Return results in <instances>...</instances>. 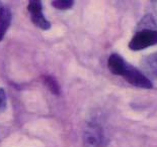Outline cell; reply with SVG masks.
Returning a JSON list of instances; mask_svg holds the SVG:
<instances>
[{
    "label": "cell",
    "mask_w": 157,
    "mask_h": 147,
    "mask_svg": "<svg viewBox=\"0 0 157 147\" xmlns=\"http://www.w3.org/2000/svg\"><path fill=\"white\" fill-rule=\"evenodd\" d=\"M109 72L116 76H121L131 85L142 89H152V82L135 66L130 65L118 53H113L108 59Z\"/></svg>",
    "instance_id": "6da1fadb"
},
{
    "label": "cell",
    "mask_w": 157,
    "mask_h": 147,
    "mask_svg": "<svg viewBox=\"0 0 157 147\" xmlns=\"http://www.w3.org/2000/svg\"><path fill=\"white\" fill-rule=\"evenodd\" d=\"M83 147H105L108 140L101 124L92 121L86 125L83 132Z\"/></svg>",
    "instance_id": "7a4b0ae2"
},
{
    "label": "cell",
    "mask_w": 157,
    "mask_h": 147,
    "mask_svg": "<svg viewBox=\"0 0 157 147\" xmlns=\"http://www.w3.org/2000/svg\"><path fill=\"white\" fill-rule=\"evenodd\" d=\"M155 45H157V29L148 27L139 29L133 35L129 48L132 51H142Z\"/></svg>",
    "instance_id": "3957f363"
},
{
    "label": "cell",
    "mask_w": 157,
    "mask_h": 147,
    "mask_svg": "<svg viewBox=\"0 0 157 147\" xmlns=\"http://www.w3.org/2000/svg\"><path fill=\"white\" fill-rule=\"evenodd\" d=\"M28 10L31 14V18L33 23L36 27L43 29V30H48L51 28V23L46 19L43 14V5L41 1L38 0H31L28 5Z\"/></svg>",
    "instance_id": "277c9868"
},
{
    "label": "cell",
    "mask_w": 157,
    "mask_h": 147,
    "mask_svg": "<svg viewBox=\"0 0 157 147\" xmlns=\"http://www.w3.org/2000/svg\"><path fill=\"white\" fill-rule=\"evenodd\" d=\"M12 13L10 9L6 6L0 7V41L4 38L5 33L7 32L11 23Z\"/></svg>",
    "instance_id": "5b68a950"
},
{
    "label": "cell",
    "mask_w": 157,
    "mask_h": 147,
    "mask_svg": "<svg viewBox=\"0 0 157 147\" xmlns=\"http://www.w3.org/2000/svg\"><path fill=\"white\" fill-rule=\"evenodd\" d=\"M43 82H44V84L50 89V91H51L53 94H56V95L60 94V86L55 78H53L52 76H45V77H43Z\"/></svg>",
    "instance_id": "8992f818"
},
{
    "label": "cell",
    "mask_w": 157,
    "mask_h": 147,
    "mask_svg": "<svg viewBox=\"0 0 157 147\" xmlns=\"http://www.w3.org/2000/svg\"><path fill=\"white\" fill-rule=\"evenodd\" d=\"M146 66L150 72L157 76V52L149 56L146 59Z\"/></svg>",
    "instance_id": "52a82bcc"
},
{
    "label": "cell",
    "mask_w": 157,
    "mask_h": 147,
    "mask_svg": "<svg viewBox=\"0 0 157 147\" xmlns=\"http://www.w3.org/2000/svg\"><path fill=\"white\" fill-rule=\"evenodd\" d=\"M73 4H74V1H72V0H55V1L52 2V5L54 7L60 9V10H65V9L71 8Z\"/></svg>",
    "instance_id": "ba28073f"
},
{
    "label": "cell",
    "mask_w": 157,
    "mask_h": 147,
    "mask_svg": "<svg viewBox=\"0 0 157 147\" xmlns=\"http://www.w3.org/2000/svg\"><path fill=\"white\" fill-rule=\"evenodd\" d=\"M6 107V94L2 88H0V111L4 110Z\"/></svg>",
    "instance_id": "9c48e42d"
},
{
    "label": "cell",
    "mask_w": 157,
    "mask_h": 147,
    "mask_svg": "<svg viewBox=\"0 0 157 147\" xmlns=\"http://www.w3.org/2000/svg\"><path fill=\"white\" fill-rule=\"evenodd\" d=\"M0 7H1V5H0Z\"/></svg>",
    "instance_id": "30bf717a"
}]
</instances>
